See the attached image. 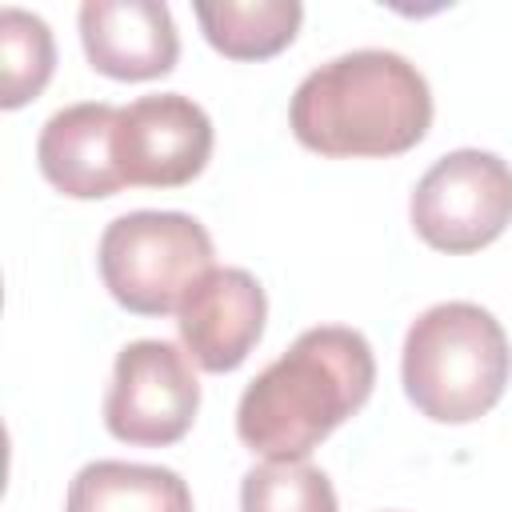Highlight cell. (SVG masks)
I'll use <instances>...</instances> for the list:
<instances>
[{"mask_svg": "<svg viewBox=\"0 0 512 512\" xmlns=\"http://www.w3.org/2000/svg\"><path fill=\"white\" fill-rule=\"evenodd\" d=\"M512 348L500 320L468 300H444L420 312L404 336V392L440 424L480 420L508 384Z\"/></svg>", "mask_w": 512, "mask_h": 512, "instance_id": "obj_3", "label": "cell"}, {"mask_svg": "<svg viewBox=\"0 0 512 512\" xmlns=\"http://www.w3.org/2000/svg\"><path fill=\"white\" fill-rule=\"evenodd\" d=\"M64 512H192V492L160 464L92 460L72 476Z\"/></svg>", "mask_w": 512, "mask_h": 512, "instance_id": "obj_11", "label": "cell"}, {"mask_svg": "<svg viewBox=\"0 0 512 512\" xmlns=\"http://www.w3.org/2000/svg\"><path fill=\"white\" fill-rule=\"evenodd\" d=\"M116 168L136 188H180L212 156V120L184 92L140 96L120 108L112 136Z\"/></svg>", "mask_w": 512, "mask_h": 512, "instance_id": "obj_7", "label": "cell"}, {"mask_svg": "<svg viewBox=\"0 0 512 512\" xmlns=\"http://www.w3.org/2000/svg\"><path fill=\"white\" fill-rule=\"evenodd\" d=\"M80 44L88 64L112 80H156L180 56L176 20L160 0H84Z\"/></svg>", "mask_w": 512, "mask_h": 512, "instance_id": "obj_9", "label": "cell"}, {"mask_svg": "<svg viewBox=\"0 0 512 512\" xmlns=\"http://www.w3.org/2000/svg\"><path fill=\"white\" fill-rule=\"evenodd\" d=\"M56 68L52 28L24 8H0V104L20 108L44 92Z\"/></svg>", "mask_w": 512, "mask_h": 512, "instance_id": "obj_13", "label": "cell"}, {"mask_svg": "<svg viewBox=\"0 0 512 512\" xmlns=\"http://www.w3.org/2000/svg\"><path fill=\"white\" fill-rule=\"evenodd\" d=\"M116 116L120 108L104 100H84L68 104L48 116L36 140V160L44 180L72 196V200H100L116 196L124 188V176L116 168L112 136H116Z\"/></svg>", "mask_w": 512, "mask_h": 512, "instance_id": "obj_10", "label": "cell"}, {"mask_svg": "<svg viewBox=\"0 0 512 512\" xmlns=\"http://www.w3.org/2000/svg\"><path fill=\"white\" fill-rule=\"evenodd\" d=\"M240 512H336V492L308 460H264L240 480Z\"/></svg>", "mask_w": 512, "mask_h": 512, "instance_id": "obj_14", "label": "cell"}, {"mask_svg": "<svg viewBox=\"0 0 512 512\" xmlns=\"http://www.w3.org/2000/svg\"><path fill=\"white\" fill-rule=\"evenodd\" d=\"M204 40L228 60H268L300 32V0H200Z\"/></svg>", "mask_w": 512, "mask_h": 512, "instance_id": "obj_12", "label": "cell"}, {"mask_svg": "<svg viewBox=\"0 0 512 512\" xmlns=\"http://www.w3.org/2000/svg\"><path fill=\"white\" fill-rule=\"evenodd\" d=\"M408 216L428 248L476 252L512 224V168L496 152L456 148L416 180Z\"/></svg>", "mask_w": 512, "mask_h": 512, "instance_id": "obj_5", "label": "cell"}, {"mask_svg": "<svg viewBox=\"0 0 512 512\" xmlns=\"http://www.w3.org/2000/svg\"><path fill=\"white\" fill-rule=\"evenodd\" d=\"M200 408L192 356L168 340H132L120 348L104 396V424L116 440L140 448L176 444Z\"/></svg>", "mask_w": 512, "mask_h": 512, "instance_id": "obj_6", "label": "cell"}, {"mask_svg": "<svg viewBox=\"0 0 512 512\" xmlns=\"http://www.w3.org/2000/svg\"><path fill=\"white\" fill-rule=\"evenodd\" d=\"M376 384V356L364 332L320 324L292 340L240 396L236 436L264 460H308Z\"/></svg>", "mask_w": 512, "mask_h": 512, "instance_id": "obj_1", "label": "cell"}, {"mask_svg": "<svg viewBox=\"0 0 512 512\" xmlns=\"http://www.w3.org/2000/svg\"><path fill=\"white\" fill-rule=\"evenodd\" d=\"M292 136L320 156H400L432 124L424 72L388 48H356L312 68L288 108Z\"/></svg>", "mask_w": 512, "mask_h": 512, "instance_id": "obj_2", "label": "cell"}, {"mask_svg": "<svg viewBox=\"0 0 512 512\" xmlns=\"http://www.w3.org/2000/svg\"><path fill=\"white\" fill-rule=\"evenodd\" d=\"M212 236L188 212H124L96 248L100 280L136 316L180 312L184 296L212 272Z\"/></svg>", "mask_w": 512, "mask_h": 512, "instance_id": "obj_4", "label": "cell"}, {"mask_svg": "<svg viewBox=\"0 0 512 512\" xmlns=\"http://www.w3.org/2000/svg\"><path fill=\"white\" fill-rule=\"evenodd\" d=\"M180 344L204 372H232L264 336L268 296L248 268H212L180 304Z\"/></svg>", "mask_w": 512, "mask_h": 512, "instance_id": "obj_8", "label": "cell"}]
</instances>
